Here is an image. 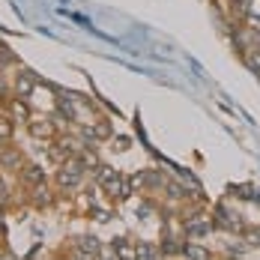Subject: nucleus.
Masks as SVG:
<instances>
[{
  "label": "nucleus",
  "mask_w": 260,
  "mask_h": 260,
  "mask_svg": "<svg viewBox=\"0 0 260 260\" xmlns=\"http://www.w3.org/2000/svg\"><path fill=\"white\" fill-rule=\"evenodd\" d=\"M84 177V161H69V165H63L60 168V174H57V180L63 188H75Z\"/></svg>",
  "instance_id": "f257e3e1"
},
{
  "label": "nucleus",
  "mask_w": 260,
  "mask_h": 260,
  "mask_svg": "<svg viewBox=\"0 0 260 260\" xmlns=\"http://www.w3.org/2000/svg\"><path fill=\"white\" fill-rule=\"evenodd\" d=\"M209 218H201V215H194L191 221H185V234L188 236H207L209 234Z\"/></svg>",
  "instance_id": "f03ea898"
},
{
  "label": "nucleus",
  "mask_w": 260,
  "mask_h": 260,
  "mask_svg": "<svg viewBox=\"0 0 260 260\" xmlns=\"http://www.w3.org/2000/svg\"><path fill=\"white\" fill-rule=\"evenodd\" d=\"M218 224H221V228H228V231H239V228H242V221H239V215H231V212H228V209L224 207H218Z\"/></svg>",
  "instance_id": "7ed1b4c3"
},
{
  "label": "nucleus",
  "mask_w": 260,
  "mask_h": 260,
  "mask_svg": "<svg viewBox=\"0 0 260 260\" xmlns=\"http://www.w3.org/2000/svg\"><path fill=\"white\" fill-rule=\"evenodd\" d=\"M15 90H18V96H30V93H33V78H30V75H18V78H15Z\"/></svg>",
  "instance_id": "20e7f679"
},
{
  "label": "nucleus",
  "mask_w": 260,
  "mask_h": 260,
  "mask_svg": "<svg viewBox=\"0 0 260 260\" xmlns=\"http://www.w3.org/2000/svg\"><path fill=\"white\" fill-rule=\"evenodd\" d=\"M78 254H99V245H96V239H93V236H84V239H81Z\"/></svg>",
  "instance_id": "39448f33"
},
{
  "label": "nucleus",
  "mask_w": 260,
  "mask_h": 260,
  "mask_svg": "<svg viewBox=\"0 0 260 260\" xmlns=\"http://www.w3.org/2000/svg\"><path fill=\"white\" fill-rule=\"evenodd\" d=\"M30 132H33V138H48L51 126L48 123H39V120H30Z\"/></svg>",
  "instance_id": "423d86ee"
},
{
  "label": "nucleus",
  "mask_w": 260,
  "mask_h": 260,
  "mask_svg": "<svg viewBox=\"0 0 260 260\" xmlns=\"http://www.w3.org/2000/svg\"><path fill=\"white\" fill-rule=\"evenodd\" d=\"M24 177H27V182L39 185V182H42V171H39L36 165H27V168H24Z\"/></svg>",
  "instance_id": "0eeeda50"
},
{
  "label": "nucleus",
  "mask_w": 260,
  "mask_h": 260,
  "mask_svg": "<svg viewBox=\"0 0 260 260\" xmlns=\"http://www.w3.org/2000/svg\"><path fill=\"white\" fill-rule=\"evenodd\" d=\"M87 135H93V138H108V135H111V129H108L105 123H96L93 129H87Z\"/></svg>",
  "instance_id": "6e6552de"
},
{
  "label": "nucleus",
  "mask_w": 260,
  "mask_h": 260,
  "mask_svg": "<svg viewBox=\"0 0 260 260\" xmlns=\"http://www.w3.org/2000/svg\"><path fill=\"white\" fill-rule=\"evenodd\" d=\"M158 251L153 248V245H138L135 248V257H156Z\"/></svg>",
  "instance_id": "1a4fd4ad"
},
{
  "label": "nucleus",
  "mask_w": 260,
  "mask_h": 260,
  "mask_svg": "<svg viewBox=\"0 0 260 260\" xmlns=\"http://www.w3.org/2000/svg\"><path fill=\"white\" fill-rule=\"evenodd\" d=\"M0 138H12V126H9V120H0Z\"/></svg>",
  "instance_id": "9d476101"
},
{
  "label": "nucleus",
  "mask_w": 260,
  "mask_h": 260,
  "mask_svg": "<svg viewBox=\"0 0 260 260\" xmlns=\"http://www.w3.org/2000/svg\"><path fill=\"white\" fill-rule=\"evenodd\" d=\"M185 254L188 257H207L209 251H204V248H185Z\"/></svg>",
  "instance_id": "9b49d317"
},
{
  "label": "nucleus",
  "mask_w": 260,
  "mask_h": 260,
  "mask_svg": "<svg viewBox=\"0 0 260 260\" xmlns=\"http://www.w3.org/2000/svg\"><path fill=\"white\" fill-rule=\"evenodd\" d=\"M248 66H251V69H257V72H260V54H248Z\"/></svg>",
  "instance_id": "f8f14e48"
},
{
  "label": "nucleus",
  "mask_w": 260,
  "mask_h": 260,
  "mask_svg": "<svg viewBox=\"0 0 260 260\" xmlns=\"http://www.w3.org/2000/svg\"><path fill=\"white\" fill-rule=\"evenodd\" d=\"M168 191H171V198H185V191H182L180 185H168Z\"/></svg>",
  "instance_id": "ddd939ff"
},
{
  "label": "nucleus",
  "mask_w": 260,
  "mask_h": 260,
  "mask_svg": "<svg viewBox=\"0 0 260 260\" xmlns=\"http://www.w3.org/2000/svg\"><path fill=\"white\" fill-rule=\"evenodd\" d=\"M48 191L45 188H36V204H48V198H45Z\"/></svg>",
  "instance_id": "4468645a"
},
{
  "label": "nucleus",
  "mask_w": 260,
  "mask_h": 260,
  "mask_svg": "<svg viewBox=\"0 0 260 260\" xmlns=\"http://www.w3.org/2000/svg\"><path fill=\"white\" fill-rule=\"evenodd\" d=\"M231 3H236V6H245V3H248V0H231Z\"/></svg>",
  "instance_id": "2eb2a0df"
}]
</instances>
